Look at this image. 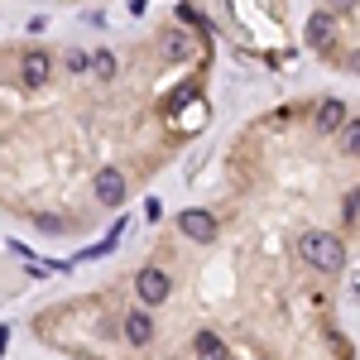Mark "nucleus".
<instances>
[{
    "label": "nucleus",
    "instance_id": "1",
    "mask_svg": "<svg viewBox=\"0 0 360 360\" xmlns=\"http://www.w3.org/2000/svg\"><path fill=\"white\" fill-rule=\"evenodd\" d=\"M298 250H303L307 264L322 269V274H341L346 269V245L336 240L332 231H307L303 240H298Z\"/></svg>",
    "mask_w": 360,
    "mask_h": 360
},
{
    "label": "nucleus",
    "instance_id": "2",
    "mask_svg": "<svg viewBox=\"0 0 360 360\" xmlns=\"http://www.w3.org/2000/svg\"><path fill=\"white\" fill-rule=\"evenodd\" d=\"M178 231H183V236H193V240H212V236H217V217H212V212H183V217H178Z\"/></svg>",
    "mask_w": 360,
    "mask_h": 360
},
{
    "label": "nucleus",
    "instance_id": "3",
    "mask_svg": "<svg viewBox=\"0 0 360 360\" xmlns=\"http://www.w3.org/2000/svg\"><path fill=\"white\" fill-rule=\"evenodd\" d=\"M139 298L149 307H159L168 298V274L164 269H144V274H139Z\"/></svg>",
    "mask_w": 360,
    "mask_h": 360
},
{
    "label": "nucleus",
    "instance_id": "4",
    "mask_svg": "<svg viewBox=\"0 0 360 360\" xmlns=\"http://www.w3.org/2000/svg\"><path fill=\"white\" fill-rule=\"evenodd\" d=\"M96 197H101L106 207H120V202H125V178H120L115 168H101V173H96Z\"/></svg>",
    "mask_w": 360,
    "mask_h": 360
},
{
    "label": "nucleus",
    "instance_id": "5",
    "mask_svg": "<svg viewBox=\"0 0 360 360\" xmlns=\"http://www.w3.org/2000/svg\"><path fill=\"white\" fill-rule=\"evenodd\" d=\"M125 341H130V346H149V341H154L149 312H130V317H125Z\"/></svg>",
    "mask_w": 360,
    "mask_h": 360
},
{
    "label": "nucleus",
    "instance_id": "6",
    "mask_svg": "<svg viewBox=\"0 0 360 360\" xmlns=\"http://www.w3.org/2000/svg\"><path fill=\"white\" fill-rule=\"evenodd\" d=\"M346 120H351V111H346L341 101H322V106H317V130H341Z\"/></svg>",
    "mask_w": 360,
    "mask_h": 360
},
{
    "label": "nucleus",
    "instance_id": "7",
    "mask_svg": "<svg viewBox=\"0 0 360 360\" xmlns=\"http://www.w3.org/2000/svg\"><path fill=\"white\" fill-rule=\"evenodd\" d=\"M193 351H197V360H226V341L217 332H197Z\"/></svg>",
    "mask_w": 360,
    "mask_h": 360
},
{
    "label": "nucleus",
    "instance_id": "8",
    "mask_svg": "<svg viewBox=\"0 0 360 360\" xmlns=\"http://www.w3.org/2000/svg\"><path fill=\"white\" fill-rule=\"evenodd\" d=\"M20 72H25V82H29V86H39V82H49V72H53V63H49V53H29Z\"/></svg>",
    "mask_w": 360,
    "mask_h": 360
},
{
    "label": "nucleus",
    "instance_id": "9",
    "mask_svg": "<svg viewBox=\"0 0 360 360\" xmlns=\"http://www.w3.org/2000/svg\"><path fill=\"white\" fill-rule=\"evenodd\" d=\"M327 39H332V15H327V10L307 15V44H317V49H322Z\"/></svg>",
    "mask_w": 360,
    "mask_h": 360
},
{
    "label": "nucleus",
    "instance_id": "10",
    "mask_svg": "<svg viewBox=\"0 0 360 360\" xmlns=\"http://www.w3.org/2000/svg\"><path fill=\"white\" fill-rule=\"evenodd\" d=\"M91 68H96L101 77H115V58L111 53H96V58H91Z\"/></svg>",
    "mask_w": 360,
    "mask_h": 360
},
{
    "label": "nucleus",
    "instance_id": "11",
    "mask_svg": "<svg viewBox=\"0 0 360 360\" xmlns=\"http://www.w3.org/2000/svg\"><path fill=\"white\" fill-rule=\"evenodd\" d=\"M86 68H91V58L72 49V53H68V72H86Z\"/></svg>",
    "mask_w": 360,
    "mask_h": 360
},
{
    "label": "nucleus",
    "instance_id": "12",
    "mask_svg": "<svg viewBox=\"0 0 360 360\" xmlns=\"http://www.w3.org/2000/svg\"><path fill=\"white\" fill-rule=\"evenodd\" d=\"M360 149V130H356V120H346V154H356Z\"/></svg>",
    "mask_w": 360,
    "mask_h": 360
},
{
    "label": "nucleus",
    "instance_id": "13",
    "mask_svg": "<svg viewBox=\"0 0 360 360\" xmlns=\"http://www.w3.org/2000/svg\"><path fill=\"white\" fill-rule=\"evenodd\" d=\"M34 226H39V231H49V236H58V231H63V221H58V217H39Z\"/></svg>",
    "mask_w": 360,
    "mask_h": 360
},
{
    "label": "nucleus",
    "instance_id": "14",
    "mask_svg": "<svg viewBox=\"0 0 360 360\" xmlns=\"http://www.w3.org/2000/svg\"><path fill=\"white\" fill-rule=\"evenodd\" d=\"M336 10H346V15H356V0H332Z\"/></svg>",
    "mask_w": 360,
    "mask_h": 360
}]
</instances>
